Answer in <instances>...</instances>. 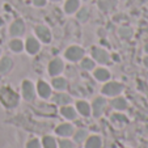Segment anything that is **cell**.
Here are the masks:
<instances>
[{"label":"cell","mask_w":148,"mask_h":148,"mask_svg":"<svg viewBox=\"0 0 148 148\" xmlns=\"http://www.w3.org/2000/svg\"><path fill=\"white\" fill-rule=\"evenodd\" d=\"M77 110L81 113L83 115H89V112H90V108L87 102H84V101H79L77 102Z\"/></svg>","instance_id":"2e32d148"},{"label":"cell","mask_w":148,"mask_h":148,"mask_svg":"<svg viewBox=\"0 0 148 148\" xmlns=\"http://www.w3.org/2000/svg\"><path fill=\"white\" fill-rule=\"evenodd\" d=\"M12 67V60L9 58H3L0 62V72H7Z\"/></svg>","instance_id":"d6986e66"},{"label":"cell","mask_w":148,"mask_h":148,"mask_svg":"<svg viewBox=\"0 0 148 148\" xmlns=\"http://www.w3.org/2000/svg\"><path fill=\"white\" fill-rule=\"evenodd\" d=\"M23 93H24V97L26 98V100H34V87L33 84L30 83V81L25 80L23 84Z\"/></svg>","instance_id":"8992f818"},{"label":"cell","mask_w":148,"mask_h":148,"mask_svg":"<svg viewBox=\"0 0 148 148\" xmlns=\"http://www.w3.org/2000/svg\"><path fill=\"white\" fill-rule=\"evenodd\" d=\"M102 92L108 96H115L122 92V84L119 83H109L102 88Z\"/></svg>","instance_id":"7a4b0ae2"},{"label":"cell","mask_w":148,"mask_h":148,"mask_svg":"<svg viewBox=\"0 0 148 148\" xmlns=\"http://www.w3.org/2000/svg\"><path fill=\"white\" fill-rule=\"evenodd\" d=\"M83 54H84L83 49L77 47V46H72V47H70L67 51H66V58L72 60V62H76L83 56Z\"/></svg>","instance_id":"3957f363"},{"label":"cell","mask_w":148,"mask_h":148,"mask_svg":"<svg viewBox=\"0 0 148 148\" xmlns=\"http://www.w3.org/2000/svg\"><path fill=\"white\" fill-rule=\"evenodd\" d=\"M24 29H25L24 23L21 20H17V21H14L11 26V34L12 36H20V34L24 33Z\"/></svg>","instance_id":"ba28073f"},{"label":"cell","mask_w":148,"mask_h":148,"mask_svg":"<svg viewBox=\"0 0 148 148\" xmlns=\"http://www.w3.org/2000/svg\"><path fill=\"white\" fill-rule=\"evenodd\" d=\"M43 147L45 148H56L55 139L51 136H45L43 138Z\"/></svg>","instance_id":"44dd1931"},{"label":"cell","mask_w":148,"mask_h":148,"mask_svg":"<svg viewBox=\"0 0 148 148\" xmlns=\"http://www.w3.org/2000/svg\"><path fill=\"white\" fill-rule=\"evenodd\" d=\"M62 70H63V63H62L60 59H54V60L50 63V66H49V72H50V75H53V76L60 73Z\"/></svg>","instance_id":"52a82bcc"},{"label":"cell","mask_w":148,"mask_h":148,"mask_svg":"<svg viewBox=\"0 0 148 148\" xmlns=\"http://www.w3.org/2000/svg\"><path fill=\"white\" fill-rule=\"evenodd\" d=\"M95 77L100 81H105L110 77V73H109V71L103 70V68H98V70L95 71Z\"/></svg>","instance_id":"4fadbf2b"},{"label":"cell","mask_w":148,"mask_h":148,"mask_svg":"<svg viewBox=\"0 0 148 148\" xmlns=\"http://www.w3.org/2000/svg\"><path fill=\"white\" fill-rule=\"evenodd\" d=\"M145 51H147V53H148V45L145 46Z\"/></svg>","instance_id":"d6a6232c"},{"label":"cell","mask_w":148,"mask_h":148,"mask_svg":"<svg viewBox=\"0 0 148 148\" xmlns=\"http://www.w3.org/2000/svg\"><path fill=\"white\" fill-rule=\"evenodd\" d=\"M53 85H54V88H56V89H64L66 88V81H64V79H62V77L54 79Z\"/></svg>","instance_id":"603a6c76"},{"label":"cell","mask_w":148,"mask_h":148,"mask_svg":"<svg viewBox=\"0 0 148 148\" xmlns=\"http://www.w3.org/2000/svg\"><path fill=\"white\" fill-rule=\"evenodd\" d=\"M144 64H145V66H147V67H148V56H147V58L144 59Z\"/></svg>","instance_id":"1f68e13d"},{"label":"cell","mask_w":148,"mask_h":148,"mask_svg":"<svg viewBox=\"0 0 148 148\" xmlns=\"http://www.w3.org/2000/svg\"><path fill=\"white\" fill-rule=\"evenodd\" d=\"M56 134L60 135V136H71V135L73 134V129L71 125H60L56 129Z\"/></svg>","instance_id":"9c48e42d"},{"label":"cell","mask_w":148,"mask_h":148,"mask_svg":"<svg viewBox=\"0 0 148 148\" xmlns=\"http://www.w3.org/2000/svg\"><path fill=\"white\" fill-rule=\"evenodd\" d=\"M66 12L67 13H72L79 8V0H68L66 3Z\"/></svg>","instance_id":"9a60e30c"},{"label":"cell","mask_w":148,"mask_h":148,"mask_svg":"<svg viewBox=\"0 0 148 148\" xmlns=\"http://www.w3.org/2000/svg\"><path fill=\"white\" fill-rule=\"evenodd\" d=\"M113 106L118 110H123V109H126L127 103H126V101L123 100V98H115V100L113 101Z\"/></svg>","instance_id":"7402d4cb"},{"label":"cell","mask_w":148,"mask_h":148,"mask_svg":"<svg viewBox=\"0 0 148 148\" xmlns=\"http://www.w3.org/2000/svg\"><path fill=\"white\" fill-rule=\"evenodd\" d=\"M81 66H83V68H85V70H92L93 67H95V63H93L90 59H84L83 63H81Z\"/></svg>","instance_id":"484cf974"},{"label":"cell","mask_w":148,"mask_h":148,"mask_svg":"<svg viewBox=\"0 0 148 148\" xmlns=\"http://www.w3.org/2000/svg\"><path fill=\"white\" fill-rule=\"evenodd\" d=\"M98 4H100L101 9H103V11H109V9H112L113 7H114L115 0H100Z\"/></svg>","instance_id":"e0dca14e"},{"label":"cell","mask_w":148,"mask_h":148,"mask_svg":"<svg viewBox=\"0 0 148 148\" xmlns=\"http://www.w3.org/2000/svg\"><path fill=\"white\" fill-rule=\"evenodd\" d=\"M0 100L4 102V105H7V106H9V108L16 106L17 102H18L17 95L13 90L8 89V88H3V89L0 90Z\"/></svg>","instance_id":"6da1fadb"},{"label":"cell","mask_w":148,"mask_h":148,"mask_svg":"<svg viewBox=\"0 0 148 148\" xmlns=\"http://www.w3.org/2000/svg\"><path fill=\"white\" fill-rule=\"evenodd\" d=\"M38 93L42 98H47L50 96V93H51L50 87H49L45 81H39L38 83Z\"/></svg>","instance_id":"7c38bea8"},{"label":"cell","mask_w":148,"mask_h":148,"mask_svg":"<svg viewBox=\"0 0 148 148\" xmlns=\"http://www.w3.org/2000/svg\"><path fill=\"white\" fill-rule=\"evenodd\" d=\"M9 46H11V49L13 51H16V53H18V51L23 50V42L20 41V39H14V41H12Z\"/></svg>","instance_id":"cb8c5ba5"},{"label":"cell","mask_w":148,"mask_h":148,"mask_svg":"<svg viewBox=\"0 0 148 148\" xmlns=\"http://www.w3.org/2000/svg\"><path fill=\"white\" fill-rule=\"evenodd\" d=\"M85 138H87V131H84V130H80L77 131V134H75V140L77 143H81Z\"/></svg>","instance_id":"d4e9b609"},{"label":"cell","mask_w":148,"mask_h":148,"mask_svg":"<svg viewBox=\"0 0 148 148\" xmlns=\"http://www.w3.org/2000/svg\"><path fill=\"white\" fill-rule=\"evenodd\" d=\"M121 36L130 37V36H131V30H130V29H121Z\"/></svg>","instance_id":"f546056e"},{"label":"cell","mask_w":148,"mask_h":148,"mask_svg":"<svg viewBox=\"0 0 148 148\" xmlns=\"http://www.w3.org/2000/svg\"><path fill=\"white\" fill-rule=\"evenodd\" d=\"M85 145H87V148H100L101 147V139L98 136H90Z\"/></svg>","instance_id":"5bb4252c"},{"label":"cell","mask_w":148,"mask_h":148,"mask_svg":"<svg viewBox=\"0 0 148 148\" xmlns=\"http://www.w3.org/2000/svg\"><path fill=\"white\" fill-rule=\"evenodd\" d=\"M26 148H41V144H39V142L37 139H33V140H30V142L28 143Z\"/></svg>","instance_id":"83f0119b"},{"label":"cell","mask_w":148,"mask_h":148,"mask_svg":"<svg viewBox=\"0 0 148 148\" xmlns=\"http://www.w3.org/2000/svg\"><path fill=\"white\" fill-rule=\"evenodd\" d=\"M45 3H46V0H34V4L36 5H45Z\"/></svg>","instance_id":"4dcf8cb0"},{"label":"cell","mask_w":148,"mask_h":148,"mask_svg":"<svg viewBox=\"0 0 148 148\" xmlns=\"http://www.w3.org/2000/svg\"><path fill=\"white\" fill-rule=\"evenodd\" d=\"M77 17H79V20H81V21H85V20L88 18V9L87 8H83L80 12H79Z\"/></svg>","instance_id":"4316f807"},{"label":"cell","mask_w":148,"mask_h":148,"mask_svg":"<svg viewBox=\"0 0 148 148\" xmlns=\"http://www.w3.org/2000/svg\"><path fill=\"white\" fill-rule=\"evenodd\" d=\"M54 101H55L56 103H60V105H66V103H68L71 101L70 96L67 95H58L54 97Z\"/></svg>","instance_id":"ffe728a7"},{"label":"cell","mask_w":148,"mask_h":148,"mask_svg":"<svg viewBox=\"0 0 148 148\" xmlns=\"http://www.w3.org/2000/svg\"><path fill=\"white\" fill-rule=\"evenodd\" d=\"M105 108H106V100H105V98L98 97L93 101V114H95L96 117H100Z\"/></svg>","instance_id":"277c9868"},{"label":"cell","mask_w":148,"mask_h":148,"mask_svg":"<svg viewBox=\"0 0 148 148\" xmlns=\"http://www.w3.org/2000/svg\"><path fill=\"white\" fill-rule=\"evenodd\" d=\"M26 50H28L29 54H36L39 50V43L37 42V39L32 38V37L28 38V41H26Z\"/></svg>","instance_id":"8fae6325"},{"label":"cell","mask_w":148,"mask_h":148,"mask_svg":"<svg viewBox=\"0 0 148 148\" xmlns=\"http://www.w3.org/2000/svg\"><path fill=\"white\" fill-rule=\"evenodd\" d=\"M60 148H75V145L68 140H62L60 142Z\"/></svg>","instance_id":"f1b7e54d"},{"label":"cell","mask_w":148,"mask_h":148,"mask_svg":"<svg viewBox=\"0 0 148 148\" xmlns=\"http://www.w3.org/2000/svg\"><path fill=\"white\" fill-rule=\"evenodd\" d=\"M37 34H38V37L45 42V43L50 42L51 36H50V32H49L47 28H45V26H38V28H37Z\"/></svg>","instance_id":"30bf717a"},{"label":"cell","mask_w":148,"mask_h":148,"mask_svg":"<svg viewBox=\"0 0 148 148\" xmlns=\"http://www.w3.org/2000/svg\"><path fill=\"white\" fill-rule=\"evenodd\" d=\"M92 55L98 63H102L103 64V63H108V62H109V55H108V53L106 51H103V50H101V49L95 47L92 50Z\"/></svg>","instance_id":"5b68a950"},{"label":"cell","mask_w":148,"mask_h":148,"mask_svg":"<svg viewBox=\"0 0 148 148\" xmlns=\"http://www.w3.org/2000/svg\"><path fill=\"white\" fill-rule=\"evenodd\" d=\"M62 114H63V117H66V118H68V119H73V118L76 117V113H75V110L72 109V108H70V106H66V108H62Z\"/></svg>","instance_id":"ac0fdd59"}]
</instances>
